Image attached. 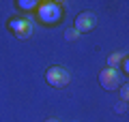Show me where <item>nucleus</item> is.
<instances>
[{"mask_svg":"<svg viewBox=\"0 0 129 122\" xmlns=\"http://www.w3.org/2000/svg\"><path fill=\"white\" fill-rule=\"evenodd\" d=\"M62 17H64L62 5H58V2H41L39 5V22L54 26V24L62 22Z\"/></svg>","mask_w":129,"mask_h":122,"instance_id":"f257e3e1","label":"nucleus"},{"mask_svg":"<svg viewBox=\"0 0 129 122\" xmlns=\"http://www.w3.org/2000/svg\"><path fill=\"white\" fill-rule=\"evenodd\" d=\"M99 84H101V88L108 90V92L118 90V88L123 86V75H120L118 69L108 67V69H103V71L99 73Z\"/></svg>","mask_w":129,"mask_h":122,"instance_id":"f03ea898","label":"nucleus"},{"mask_svg":"<svg viewBox=\"0 0 129 122\" xmlns=\"http://www.w3.org/2000/svg\"><path fill=\"white\" fill-rule=\"evenodd\" d=\"M45 81L52 88H64L71 81V77L62 67H52V69H47V73H45Z\"/></svg>","mask_w":129,"mask_h":122,"instance_id":"7ed1b4c3","label":"nucleus"},{"mask_svg":"<svg viewBox=\"0 0 129 122\" xmlns=\"http://www.w3.org/2000/svg\"><path fill=\"white\" fill-rule=\"evenodd\" d=\"M32 22L28 17H15V19H11L9 22V30L13 32L17 39H28V36L32 34Z\"/></svg>","mask_w":129,"mask_h":122,"instance_id":"20e7f679","label":"nucleus"},{"mask_svg":"<svg viewBox=\"0 0 129 122\" xmlns=\"http://www.w3.org/2000/svg\"><path fill=\"white\" fill-rule=\"evenodd\" d=\"M95 26H97V15L92 13V11H82V13L75 17V30H78L80 34L95 30Z\"/></svg>","mask_w":129,"mask_h":122,"instance_id":"39448f33","label":"nucleus"},{"mask_svg":"<svg viewBox=\"0 0 129 122\" xmlns=\"http://www.w3.org/2000/svg\"><path fill=\"white\" fill-rule=\"evenodd\" d=\"M17 7L22 11H35V9H39V0H19Z\"/></svg>","mask_w":129,"mask_h":122,"instance_id":"423d86ee","label":"nucleus"},{"mask_svg":"<svg viewBox=\"0 0 129 122\" xmlns=\"http://www.w3.org/2000/svg\"><path fill=\"white\" fill-rule=\"evenodd\" d=\"M64 36H67V41H71V39H78L80 32L75 30V28H71V30H67V34H64Z\"/></svg>","mask_w":129,"mask_h":122,"instance_id":"0eeeda50","label":"nucleus"},{"mask_svg":"<svg viewBox=\"0 0 129 122\" xmlns=\"http://www.w3.org/2000/svg\"><path fill=\"white\" fill-rule=\"evenodd\" d=\"M127 96H129V88H127V84H125V86H120V99L127 101Z\"/></svg>","mask_w":129,"mask_h":122,"instance_id":"6e6552de","label":"nucleus"},{"mask_svg":"<svg viewBox=\"0 0 129 122\" xmlns=\"http://www.w3.org/2000/svg\"><path fill=\"white\" fill-rule=\"evenodd\" d=\"M45 122H60V120H56V118H50V120H45Z\"/></svg>","mask_w":129,"mask_h":122,"instance_id":"1a4fd4ad","label":"nucleus"}]
</instances>
